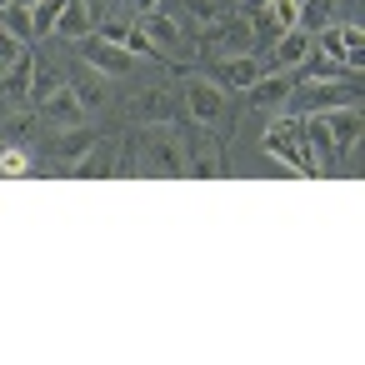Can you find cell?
Here are the masks:
<instances>
[{
	"label": "cell",
	"instance_id": "cell-27",
	"mask_svg": "<svg viewBox=\"0 0 365 365\" xmlns=\"http://www.w3.org/2000/svg\"><path fill=\"white\" fill-rule=\"evenodd\" d=\"M31 130H36L31 115H16V120H11V135H16V140H31Z\"/></svg>",
	"mask_w": 365,
	"mask_h": 365
},
{
	"label": "cell",
	"instance_id": "cell-4",
	"mask_svg": "<svg viewBox=\"0 0 365 365\" xmlns=\"http://www.w3.org/2000/svg\"><path fill=\"white\" fill-rule=\"evenodd\" d=\"M255 51V26H250V16H220L215 26H205L200 31V56L205 61H225V56H250Z\"/></svg>",
	"mask_w": 365,
	"mask_h": 365
},
{
	"label": "cell",
	"instance_id": "cell-1",
	"mask_svg": "<svg viewBox=\"0 0 365 365\" xmlns=\"http://www.w3.org/2000/svg\"><path fill=\"white\" fill-rule=\"evenodd\" d=\"M185 175V145L175 140V125H145L130 140H120V175Z\"/></svg>",
	"mask_w": 365,
	"mask_h": 365
},
{
	"label": "cell",
	"instance_id": "cell-19",
	"mask_svg": "<svg viewBox=\"0 0 365 365\" xmlns=\"http://www.w3.org/2000/svg\"><path fill=\"white\" fill-rule=\"evenodd\" d=\"M340 26V46H345V61L360 71V61H365V26L360 21H335Z\"/></svg>",
	"mask_w": 365,
	"mask_h": 365
},
{
	"label": "cell",
	"instance_id": "cell-12",
	"mask_svg": "<svg viewBox=\"0 0 365 365\" xmlns=\"http://www.w3.org/2000/svg\"><path fill=\"white\" fill-rule=\"evenodd\" d=\"M255 76H265L260 71V61H255V51L250 56H225V61H215V71H210V81L220 86V91H250L255 86Z\"/></svg>",
	"mask_w": 365,
	"mask_h": 365
},
{
	"label": "cell",
	"instance_id": "cell-16",
	"mask_svg": "<svg viewBox=\"0 0 365 365\" xmlns=\"http://www.w3.org/2000/svg\"><path fill=\"white\" fill-rule=\"evenodd\" d=\"M31 81H36V51H21L16 61H6V81H0V91L21 106L31 96Z\"/></svg>",
	"mask_w": 365,
	"mask_h": 365
},
{
	"label": "cell",
	"instance_id": "cell-13",
	"mask_svg": "<svg viewBox=\"0 0 365 365\" xmlns=\"http://www.w3.org/2000/svg\"><path fill=\"white\" fill-rule=\"evenodd\" d=\"M290 86H295V71H265V76H255V86L245 91L250 96V110H280L285 106V96H290Z\"/></svg>",
	"mask_w": 365,
	"mask_h": 365
},
{
	"label": "cell",
	"instance_id": "cell-9",
	"mask_svg": "<svg viewBox=\"0 0 365 365\" xmlns=\"http://www.w3.org/2000/svg\"><path fill=\"white\" fill-rule=\"evenodd\" d=\"M315 51V41H310V31H300V26H290L285 36H275L270 41V56L260 61V71H295L305 56Z\"/></svg>",
	"mask_w": 365,
	"mask_h": 365
},
{
	"label": "cell",
	"instance_id": "cell-14",
	"mask_svg": "<svg viewBox=\"0 0 365 365\" xmlns=\"http://www.w3.org/2000/svg\"><path fill=\"white\" fill-rule=\"evenodd\" d=\"M36 110L51 120V125H86V106H81V96H76V86H56L46 101H36Z\"/></svg>",
	"mask_w": 365,
	"mask_h": 365
},
{
	"label": "cell",
	"instance_id": "cell-6",
	"mask_svg": "<svg viewBox=\"0 0 365 365\" xmlns=\"http://www.w3.org/2000/svg\"><path fill=\"white\" fill-rule=\"evenodd\" d=\"M180 101H185V115H190L195 125H215V120L225 115L230 91H220L210 76H190V81H185V91H180Z\"/></svg>",
	"mask_w": 365,
	"mask_h": 365
},
{
	"label": "cell",
	"instance_id": "cell-28",
	"mask_svg": "<svg viewBox=\"0 0 365 365\" xmlns=\"http://www.w3.org/2000/svg\"><path fill=\"white\" fill-rule=\"evenodd\" d=\"M86 6H91V11H96V16H101V0H86Z\"/></svg>",
	"mask_w": 365,
	"mask_h": 365
},
{
	"label": "cell",
	"instance_id": "cell-5",
	"mask_svg": "<svg viewBox=\"0 0 365 365\" xmlns=\"http://www.w3.org/2000/svg\"><path fill=\"white\" fill-rule=\"evenodd\" d=\"M135 125H175L180 115H185V101H180V91H165V86H150V91H140L135 101H130V110H125Z\"/></svg>",
	"mask_w": 365,
	"mask_h": 365
},
{
	"label": "cell",
	"instance_id": "cell-23",
	"mask_svg": "<svg viewBox=\"0 0 365 365\" xmlns=\"http://www.w3.org/2000/svg\"><path fill=\"white\" fill-rule=\"evenodd\" d=\"M125 51H130L135 61H160V51L150 46V36H145L140 26H130V36H125Z\"/></svg>",
	"mask_w": 365,
	"mask_h": 365
},
{
	"label": "cell",
	"instance_id": "cell-15",
	"mask_svg": "<svg viewBox=\"0 0 365 365\" xmlns=\"http://www.w3.org/2000/svg\"><path fill=\"white\" fill-rule=\"evenodd\" d=\"M96 11L86 6V0H61V16H56V31L61 36H71V41H86L91 31H96Z\"/></svg>",
	"mask_w": 365,
	"mask_h": 365
},
{
	"label": "cell",
	"instance_id": "cell-18",
	"mask_svg": "<svg viewBox=\"0 0 365 365\" xmlns=\"http://www.w3.org/2000/svg\"><path fill=\"white\" fill-rule=\"evenodd\" d=\"M175 11L180 16H190V26H215L220 16H230V6H225V0H175Z\"/></svg>",
	"mask_w": 365,
	"mask_h": 365
},
{
	"label": "cell",
	"instance_id": "cell-2",
	"mask_svg": "<svg viewBox=\"0 0 365 365\" xmlns=\"http://www.w3.org/2000/svg\"><path fill=\"white\" fill-rule=\"evenodd\" d=\"M340 106H360V81H295L285 96L290 115H325Z\"/></svg>",
	"mask_w": 365,
	"mask_h": 365
},
{
	"label": "cell",
	"instance_id": "cell-20",
	"mask_svg": "<svg viewBox=\"0 0 365 365\" xmlns=\"http://www.w3.org/2000/svg\"><path fill=\"white\" fill-rule=\"evenodd\" d=\"M0 26H6L21 46H26V41H36V31H31V11H26V6H6V11H0Z\"/></svg>",
	"mask_w": 365,
	"mask_h": 365
},
{
	"label": "cell",
	"instance_id": "cell-24",
	"mask_svg": "<svg viewBox=\"0 0 365 365\" xmlns=\"http://www.w3.org/2000/svg\"><path fill=\"white\" fill-rule=\"evenodd\" d=\"M76 96H81V106H86V110H101V106H106V86H101V81H81V86H76Z\"/></svg>",
	"mask_w": 365,
	"mask_h": 365
},
{
	"label": "cell",
	"instance_id": "cell-3",
	"mask_svg": "<svg viewBox=\"0 0 365 365\" xmlns=\"http://www.w3.org/2000/svg\"><path fill=\"white\" fill-rule=\"evenodd\" d=\"M260 145H265V155H275L285 170H300V175H315L310 170V150H305V125H300V115H275L270 125H265V135H260Z\"/></svg>",
	"mask_w": 365,
	"mask_h": 365
},
{
	"label": "cell",
	"instance_id": "cell-26",
	"mask_svg": "<svg viewBox=\"0 0 365 365\" xmlns=\"http://www.w3.org/2000/svg\"><path fill=\"white\" fill-rule=\"evenodd\" d=\"M120 6H125V16L135 21V16H150V11L160 6V0H120Z\"/></svg>",
	"mask_w": 365,
	"mask_h": 365
},
{
	"label": "cell",
	"instance_id": "cell-21",
	"mask_svg": "<svg viewBox=\"0 0 365 365\" xmlns=\"http://www.w3.org/2000/svg\"><path fill=\"white\" fill-rule=\"evenodd\" d=\"M56 16H61V0H36V6H31V31L36 36H51L56 31Z\"/></svg>",
	"mask_w": 365,
	"mask_h": 365
},
{
	"label": "cell",
	"instance_id": "cell-7",
	"mask_svg": "<svg viewBox=\"0 0 365 365\" xmlns=\"http://www.w3.org/2000/svg\"><path fill=\"white\" fill-rule=\"evenodd\" d=\"M81 56H86V66H91V71H101V76H130V71H135V56H130L125 46H115V41L96 36V31L81 41Z\"/></svg>",
	"mask_w": 365,
	"mask_h": 365
},
{
	"label": "cell",
	"instance_id": "cell-29",
	"mask_svg": "<svg viewBox=\"0 0 365 365\" xmlns=\"http://www.w3.org/2000/svg\"><path fill=\"white\" fill-rule=\"evenodd\" d=\"M6 6H16V0H0V11H6Z\"/></svg>",
	"mask_w": 365,
	"mask_h": 365
},
{
	"label": "cell",
	"instance_id": "cell-22",
	"mask_svg": "<svg viewBox=\"0 0 365 365\" xmlns=\"http://www.w3.org/2000/svg\"><path fill=\"white\" fill-rule=\"evenodd\" d=\"M0 175H31V150L26 145H6L0 150Z\"/></svg>",
	"mask_w": 365,
	"mask_h": 365
},
{
	"label": "cell",
	"instance_id": "cell-10",
	"mask_svg": "<svg viewBox=\"0 0 365 365\" xmlns=\"http://www.w3.org/2000/svg\"><path fill=\"white\" fill-rule=\"evenodd\" d=\"M91 140H96V130H91V125H66L61 135H51V140H46V160H51L56 170H71V165L91 150Z\"/></svg>",
	"mask_w": 365,
	"mask_h": 365
},
{
	"label": "cell",
	"instance_id": "cell-8",
	"mask_svg": "<svg viewBox=\"0 0 365 365\" xmlns=\"http://www.w3.org/2000/svg\"><path fill=\"white\" fill-rule=\"evenodd\" d=\"M185 175H225V150L210 135V125L185 135Z\"/></svg>",
	"mask_w": 365,
	"mask_h": 365
},
{
	"label": "cell",
	"instance_id": "cell-25",
	"mask_svg": "<svg viewBox=\"0 0 365 365\" xmlns=\"http://www.w3.org/2000/svg\"><path fill=\"white\" fill-rule=\"evenodd\" d=\"M21 51H26V46H21V41H16V36H11L6 26H0V66H6V61H16Z\"/></svg>",
	"mask_w": 365,
	"mask_h": 365
},
{
	"label": "cell",
	"instance_id": "cell-11",
	"mask_svg": "<svg viewBox=\"0 0 365 365\" xmlns=\"http://www.w3.org/2000/svg\"><path fill=\"white\" fill-rule=\"evenodd\" d=\"M71 175H86V180H96V175H120V140H115V135H96L91 150L71 165Z\"/></svg>",
	"mask_w": 365,
	"mask_h": 365
},
{
	"label": "cell",
	"instance_id": "cell-17",
	"mask_svg": "<svg viewBox=\"0 0 365 365\" xmlns=\"http://www.w3.org/2000/svg\"><path fill=\"white\" fill-rule=\"evenodd\" d=\"M335 16H340V11H335V0H300V6H295V26L310 31V36L325 31V26H335Z\"/></svg>",
	"mask_w": 365,
	"mask_h": 365
}]
</instances>
